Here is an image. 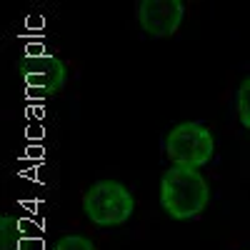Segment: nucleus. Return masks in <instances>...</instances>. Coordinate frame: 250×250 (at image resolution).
I'll return each instance as SVG.
<instances>
[{
  "label": "nucleus",
  "instance_id": "2",
  "mask_svg": "<svg viewBox=\"0 0 250 250\" xmlns=\"http://www.w3.org/2000/svg\"><path fill=\"white\" fill-rule=\"evenodd\" d=\"M83 210L93 225L115 228L130 220L135 210V198L118 180H98L83 195Z\"/></svg>",
  "mask_w": 250,
  "mask_h": 250
},
{
  "label": "nucleus",
  "instance_id": "5",
  "mask_svg": "<svg viewBox=\"0 0 250 250\" xmlns=\"http://www.w3.org/2000/svg\"><path fill=\"white\" fill-rule=\"evenodd\" d=\"M185 15L180 0H140L138 3V23L153 38H170L178 33Z\"/></svg>",
  "mask_w": 250,
  "mask_h": 250
},
{
  "label": "nucleus",
  "instance_id": "3",
  "mask_svg": "<svg viewBox=\"0 0 250 250\" xmlns=\"http://www.w3.org/2000/svg\"><path fill=\"white\" fill-rule=\"evenodd\" d=\"M215 150L213 133L200 123H180L165 138V153L175 168H203Z\"/></svg>",
  "mask_w": 250,
  "mask_h": 250
},
{
  "label": "nucleus",
  "instance_id": "6",
  "mask_svg": "<svg viewBox=\"0 0 250 250\" xmlns=\"http://www.w3.org/2000/svg\"><path fill=\"white\" fill-rule=\"evenodd\" d=\"M23 248H25L23 223L5 213L0 218V250H23Z\"/></svg>",
  "mask_w": 250,
  "mask_h": 250
},
{
  "label": "nucleus",
  "instance_id": "8",
  "mask_svg": "<svg viewBox=\"0 0 250 250\" xmlns=\"http://www.w3.org/2000/svg\"><path fill=\"white\" fill-rule=\"evenodd\" d=\"M53 250H95V245L85 235H62L53 245Z\"/></svg>",
  "mask_w": 250,
  "mask_h": 250
},
{
  "label": "nucleus",
  "instance_id": "7",
  "mask_svg": "<svg viewBox=\"0 0 250 250\" xmlns=\"http://www.w3.org/2000/svg\"><path fill=\"white\" fill-rule=\"evenodd\" d=\"M235 103H238V118H240V123H243V128L250 130V78H245V80L240 83Z\"/></svg>",
  "mask_w": 250,
  "mask_h": 250
},
{
  "label": "nucleus",
  "instance_id": "1",
  "mask_svg": "<svg viewBox=\"0 0 250 250\" xmlns=\"http://www.w3.org/2000/svg\"><path fill=\"white\" fill-rule=\"evenodd\" d=\"M210 203V185L200 170L173 168L160 180V205L173 220L198 218Z\"/></svg>",
  "mask_w": 250,
  "mask_h": 250
},
{
  "label": "nucleus",
  "instance_id": "4",
  "mask_svg": "<svg viewBox=\"0 0 250 250\" xmlns=\"http://www.w3.org/2000/svg\"><path fill=\"white\" fill-rule=\"evenodd\" d=\"M20 78L28 90L55 95L65 85V62L53 53H28L20 62Z\"/></svg>",
  "mask_w": 250,
  "mask_h": 250
}]
</instances>
